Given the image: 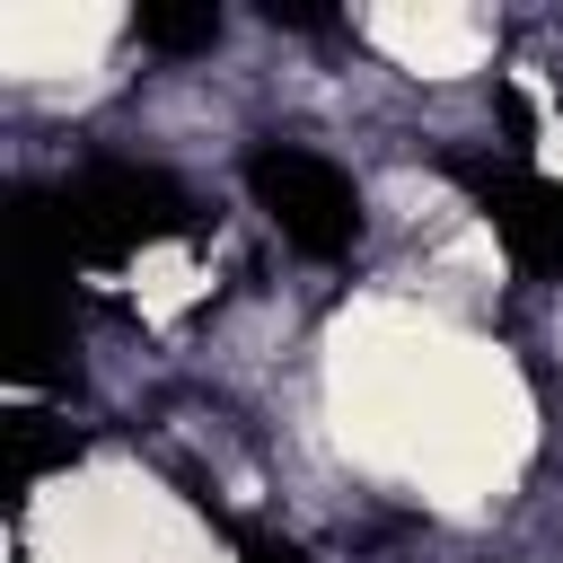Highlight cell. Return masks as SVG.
Here are the masks:
<instances>
[{
    "label": "cell",
    "instance_id": "7a4b0ae2",
    "mask_svg": "<svg viewBox=\"0 0 563 563\" xmlns=\"http://www.w3.org/2000/svg\"><path fill=\"white\" fill-rule=\"evenodd\" d=\"M246 194L282 229V246L308 255V264H334L361 238V185L308 141H255L246 150Z\"/></svg>",
    "mask_w": 563,
    "mask_h": 563
},
{
    "label": "cell",
    "instance_id": "3957f363",
    "mask_svg": "<svg viewBox=\"0 0 563 563\" xmlns=\"http://www.w3.org/2000/svg\"><path fill=\"white\" fill-rule=\"evenodd\" d=\"M449 176L466 185V202L484 211V229L519 273H563V176H537L528 158H484V150H449Z\"/></svg>",
    "mask_w": 563,
    "mask_h": 563
},
{
    "label": "cell",
    "instance_id": "277c9868",
    "mask_svg": "<svg viewBox=\"0 0 563 563\" xmlns=\"http://www.w3.org/2000/svg\"><path fill=\"white\" fill-rule=\"evenodd\" d=\"M132 35H141V53H211L220 44V9L211 0H141L132 9Z\"/></svg>",
    "mask_w": 563,
    "mask_h": 563
},
{
    "label": "cell",
    "instance_id": "6da1fadb",
    "mask_svg": "<svg viewBox=\"0 0 563 563\" xmlns=\"http://www.w3.org/2000/svg\"><path fill=\"white\" fill-rule=\"evenodd\" d=\"M194 220H202V202H194L167 167L97 158V167H79V176L53 185V194H18V211H9V273L53 290L70 264H114V255L167 246V238H185Z\"/></svg>",
    "mask_w": 563,
    "mask_h": 563
},
{
    "label": "cell",
    "instance_id": "8992f818",
    "mask_svg": "<svg viewBox=\"0 0 563 563\" xmlns=\"http://www.w3.org/2000/svg\"><path fill=\"white\" fill-rule=\"evenodd\" d=\"M238 563H308L290 537H238Z\"/></svg>",
    "mask_w": 563,
    "mask_h": 563
},
{
    "label": "cell",
    "instance_id": "5b68a950",
    "mask_svg": "<svg viewBox=\"0 0 563 563\" xmlns=\"http://www.w3.org/2000/svg\"><path fill=\"white\" fill-rule=\"evenodd\" d=\"M9 449H18V466H9V484H18V493H26V484H35V475H44V466H62V457H70V449H79V440H53V431H44V422H9Z\"/></svg>",
    "mask_w": 563,
    "mask_h": 563
}]
</instances>
